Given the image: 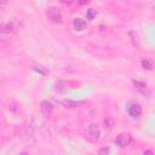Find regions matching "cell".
<instances>
[{
	"label": "cell",
	"mask_w": 155,
	"mask_h": 155,
	"mask_svg": "<svg viewBox=\"0 0 155 155\" xmlns=\"http://www.w3.org/2000/svg\"><path fill=\"white\" fill-rule=\"evenodd\" d=\"M18 29H19V22L15 18L6 24H0V41L7 40V38L11 36L13 33H16Z\"/></svg>",
	"instance_id": "6da1fadb"
},
{
	"label": "cell",
	"mask_w": 155,
	"mask_h": 155,
	"mask_svg": "<svg viewBox=\"0 0 155 155\" xmlns=\"http://www.w3.org/2000/svg\"><path fill=\"white\" fill-rule=\"evenodd\" d=\"M46 16L54 24H61L62 23V19H63L62 18V12H61V8H58V7H54V6L48 7L47 11H46Z\"/></svg>",
	"instance_id": "7a4b0ae2"
},
{
	"label": "cell",
	"mask_w": 155,
	"mask_h": 155,
	"mask_svg": "<svg viewBox=\"0 0 155 155\" xmlns=\"http://www.w3.org/2000/svg\"><path fill=\"white\" fill-rule=\"evenodd\" d=\"M86 134H87V137H88L92 142H97V140L101 138V131H99L98 125L91 124V125L87 127V130H86Z\"/></svg>",
	"instance_id": "3957f363"
},
{
	"label": "cell",
	"mask_w": 155,
	"mask_h": 155,
	"mask_svg": "<svg viewBox=\"0 0 155 155\" xmlns=\"http://www.w3.org/2000/svg\"><path fill=\"white\" fill-rule=\"evenodd\" d=\"M131 140H132V138L128 133H121L115 138V144L119 148H126L131 143Z\"/></svg>",
	"instance_id": "277c9868"
},
{
	"label": "cell",
	"mask_w": 155,
	"mask_h": 155,
	"mask_svg": "<svg viewBox=\"0 0 155 155\" xmlns=\"http://www.w3.org/2000/svg\"><path fill=\"white\" fill-rule=\"evenodd\" d=\"M127 113L132 119H139L142 116V108L139 104H131L127 108Z\"/></svg>",
	"instance_id": "5b68a950"
},
{
	"label": "cell",
	"mask_w": 155,
	"mask_h": 155,
	"mask_svg": "<svg viewBox=\"0 0 155 155\" xmlns=\"http://www.w3.org/2000/svg\"><path fill=\"white\" fill-rule=\"evenodd\" d=\"M40 109H41V113H42L45 116H50V115L52 114L53 105H52L48 101H41V102H40Z\"/></svg>",
	"instance_id": "8992f818"
},
{
	"label": "cell",
	"mask_w": 155,
	"mask_h": 155,
	"mask_svg": "<svg viewBox=\"0 0 155 155\" xmlns=\"http://www.w3.org/2000/svg\"><path fill=\"white\" fill-rule=\"evenodd\" d=\"M86 25H87V23H86V21L85 19H82V18H75L74 21H73V27H74V29L75 30H79V31H81V30H84L85 28H86Z\"/></svg>",
	"instance_id": "52a82bcc"
},
{
	"label": "cell",
	"mask_w": 155,
	"mask_h": 155,
	"mask_svg": "<svg viewBox=\"0 0 155 155\" xmlns=\"http://www.w3.org/2000/svg\"><path fill=\"white\" fill-rule=\"evenodd\" d=\"M81 104H84V102H78V101H71V99H64L62 101V105L67 109H73V108H78Z\"/></svg>",
	"instance_id": "ba28073f"
},
{
	"label": "cell",
	"mask_w": 155,
	"mask_h": 155,
	"mask_svg": "<svg viewBox=\"0 0 155 155\" xmlns=\"http://www.w3.org/2000/svg\"><path fill=\"white\" fill-rule=\"evenodd\" d=\"M68 88H70V82H69V81L61 80V81H58L57 85H56V90H57L58 92H61V93L68 91Z\"/></svg>",
	"instance_id": "9c48e42d"
},
{
	"label": "cell",
	"mask_w": 155,
	"mask_h": 155,
	"mask_svg": "<svg viewBox=\"0 0 155 155\" xmlns=\"http://www.w3.org/2000/svg\"><path fill=\"white\" fill-rule=\"evenodd\" d=\"M133 85H134V88L138 90L139 92L142 93H145V90H147V84L145 82H142V81H133Z\"/></svg>",
	"instance_id": "30bf717a"
},
{
	"label": "cell",
	"mask_w": 155,
	"mask_h": 155,
	"mask_svg": "<svg viewBox=\"0 0 155 155\" xmlns=\"http://www.w3.org/2000/svg\"><path fill=\"white\" fill-rule=\"evenodd\" d=\"M140 64H142V68L143 69H147V70H151L153 69V62L149 58H143L142 62H140Z\"/></svg>",
	"instance_id": "8fae6325"
},
{
	"label": "cell",
	"mask_w": 155,
	"mask_h": 155,
	"mask_svg": "<svg viewBox=\"0 0 155 155\" xmlns=\"http://www.w3.org/2000/svg\"><path fill=\"white\" fill-rule=\"evenodd\" d=\"M86 16H87V19H88V21H92V19L94 18V16H96V11H94L93 8H88V10L86 11Z\"/></svg>",
	"instance_id": "7c38bea8"
},
{
	"label": "cell",
	"mask_w": 155,
	"mask_h": 155,
	"mask_svg": "<svg viewBox=\"0 0 155 155\" xmlns=\"http://www.w3.org/2000/svg\"><path fill=\"white\" fill-rule=\"evenodd\" d=\"M33 69H34L35 71H39V73H41L42 75H46V74L48 73V71H47L46 69H44V67H41V65H35Z\"/></svg>",
	"instance_id": "4fadbf2b"
},
{
	"label": "cell",
	"mask_w": 155,
	"mask_h": 155,
	"mask_svg": "<svg viewBox=\"0 0 155 155\" xmlns=\"http://www.w3.org/2000/svg\"><path fill=\"white\" fill-rule=\"evenodd\" d=\"M109 151H110V149H109V148H102L98 153H99V154H108Z\"/></svg>",
	"instance_id": "5bb4252c"
},
{
	"label": "cell",
	"mask_w": 155,
	"mask_h": 155,
	"mask_svg": "<svg viewBox=\"0 0 155 155\" xmlns=\"http://www.w3.org/2000/svg\"><path fill=\"white\" fill-rule=\"evenodd\" d=\"M63 2H68V4H70V2H78L79 0H62Z\"/></svg>",
	"instance_id": "9a60e30c"
},
{
	"label": "cell",
	"mask_w": 155,
	"mask_h": 155,
	"mask_svg": "<svg viewBox=\"0 0 155 155\" xmlns=\"http://www.w3.org/2000/svg\"><path fill=\"white\" fill-rule=\"evenodd\" d=\"M143 154H154V151L153 150H144Z\"/></svg>",
	"instance_id": "2e32d148"
}]
</instances>
